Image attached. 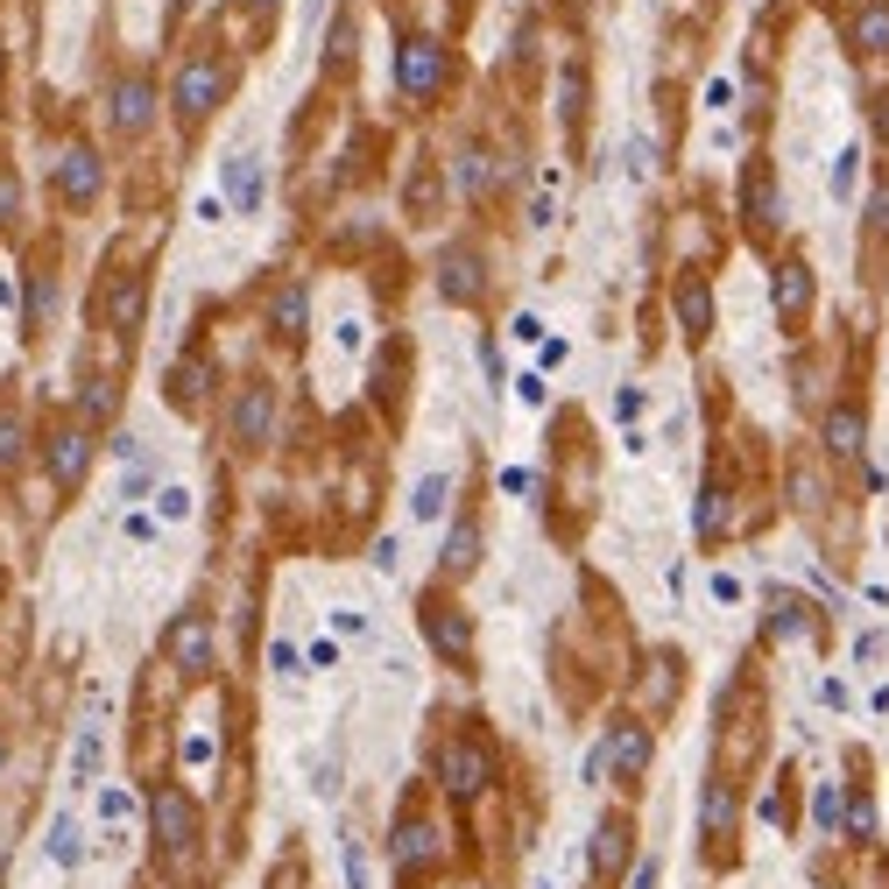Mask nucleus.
Instances as JSON below:
<instances>
[{"label": "nucleus", "instance_id": "ea45409f", "mask_svg": "<svg viewBox=\"0 0 889 889\" xmlns=\"http://www.w3.org/2000/svg\"><path fill=\"white\" fill-rule=\"evenodd\" d=\"M876 657H882V636H876V628H862V636H854V664H876Z\"/></svg>", "mask_w": 889, "mask_h": 889}, {"label": "nucleus", "instance_id": "a878e982", "mask_svg": "<svg viewBox=\"0 0 889 889\" xmlns=\"http://www.w3.org/2000/svg\"><path fill=\"white\" fill-rule=\"evenodd\" d=\"M205 382H213V360H205V353L177 360V368H170V403H177V410H199V403H205Z\"/></svg>", "mask_w": 889, "mask_h": 889}, {"label": "nucleus", "instance_id": "ddd939ff", "mask_svg": "<svg viewBox=\"0 0 889 889\" xmlns=\"http://www.w3.org/2000/svg\"><path fill=\"white\" fill-rule=\"evenodd\" d=\"M742 226H748L756 240H770L777 226H783V199H777L770 156H748V170H742Z\"/></svg>", "mask_w": 889, "mask_h": 889}, {"label": "nucleus", "instance_id": "aec40b11", "mask_svg": "<svg viewBox=\"0 0 889 889\" xmlns=\"http://www.w3.org/2000/svg\"><path fill=\"white\" fill-rule=\"evenodd\" d=\"M148 120H156V85L120 79L113 85V134H148Z\"/></svg>", "mask_w": 889, "mask_h": 889}, {"label": "nucleus", "instance_id": "20e7f679", "mask_svg": "<svg viewBox=\"0 0 889 889\" xmlns=\"http://www.w3.org/2000/svg\"><path fill=\"white\" fill-rule=\"evenodd\" d=\"M148 819H156V862L163 868H191V854H199V840H205L199 797H191L184 783H156V791H148Z\"/></svg>", "mask_w": 889, "mask_h": 889}, {"label": "nucleus", "instance_id": "9d476101", "mask_svg": "<svg viewBox=\"0 0 889 889\" xmlns=\"http://www.w3.org/2000/svg\"><path fill=\"white\" fill-rule=\"evenodd\" d=\"M628 868H636V819H628V805H614V812H600V826H593L586 876H593V889H614Z\"/></svg>", "mask_w": 889, "mask_h": 889}, {"label": "nucleus", "instance_id": "f8f14e48", "mask_svg": "<svg viewBox=\"0 0 889 889\" xmlns=\"http://www.w3.org/2000/svg\"><path fill=\"white\" fill-rule=\"evenodd\" d=\"M445 79H452L445 43H431V36H410V43H403V57H396V85H403L410 99H439V93H445Z\"/></svg>", "mask_w": 889, "mask_h": 889}, {"label": "nucleus", "instance_id": "37998d69", "mask_svg": "<svg viewBox=\"0 0 889 889\" xmlns=\"http://www.w3.org/2000/svg\"><path fill=\"white\" fill-rule=\"evenodd\" d=\"M0 762H8V742H0Z\"/></svg>", "mask_w": 889, "mask_h": 889}, {"label": "nucleus", "instance_id": "f257e3e1", "mask_svg": "<svg viewBox=\"0 0 889 889\" xmlns=\"http://www.w3.org/2000/svg\"><path fill=\"white\" fill-rule=\"evenodd\" d=\"M742 826H748V783L713 770L699 783V868L706 876L742 868Z\"/></svg>", "mask_w": 889, "mask_h": 889}, {"label": "nucleus", "instance_id": "5701e85b", "mask_svg": "<svg viewBox=\"0 0 889 889\" xmlns=\"http://www.w3.org/2000/svg\"><path fill=\"white\" fill-rule=\"evenodd\" d=\"M473 565H480V522L459 516V522H452V537H445V551H439V579L452 586V579H466Z\"/></svg>", "mask_w": 889, "mask_h": 889}, {"label": "nucleus", "instance_id": "a211bd4d", "mask_svg": "<svg viewBox=\"0 0 889 889\" xmlns=\"http://www.w3.org/2000/svg\"><path fill=\"white\" fill-rule=\"evenodd\" d=\"M99 184H107V170H99L93 148H64V163H57V191H64V205H93Z\"/></svg>", "mask_w": 889, "mask_h": 889}, {"label": "nucleus", "instance_id": "72a5a7b5", "mask_svg": "<svg viewBox=\"0 0 889 889\" xmlns=\"http://www.w3.org/2000/svg\"><path fill=\"white\" fill-rule=\"evenodd\" d=\"M22 219V184H14V170L0 163V226H14Z\"/></svg>", "mask_w": 889, "mask_h": 889}, {"label": "nucleus", "instance_id": "4be33fe9", "mask_svg": "<svg viewBox=\"0 0 889 889\" xmlns=\"http://www.w3.org/2000/svg\"><path fill=\"white\" fill-rule=\"evenodd\" d=\"M502 184H508V170H502V156H494V148H466V156H459V191H466V199L488 205Z\"/></svg>", "mask_w": 889, "mask_h": 889}, {"label": "nucleus", "instance_id": "cd10ccee", "mask_svg": "<svg viewBox=\"0 0 889 889\" xmlns=\"http://www.w3.org/2000/svg\"><path fill=\"white\" fill-rule=\"evenodd\" d=\"M50 862L57 868H79L85 862V840H79V819H71V812H57V819H50Z\"/></svg>", "mask_w": 889, "mask_h": 889}, {"label": "nucleus", "instance_id": "9b49d317", "mask_svg": "<svg viewBox=\"0 0 889 889\" xmlns=\"http://www.w3.org/2000/svg\"><path fill=\"white\" fill-rule=\"evenodd\" d=\"M770 297H777V325H783L791 339H805L812 311H819V276H812V262H805V254H783V262H777Z\"/></svg>", "mask_w": 889, "mask_h": 889}, {"label": "nucleus", "instance_id": "e433bc0d", "mask_svg": "<svg viewBox=\"0 0 889 889\" xmlns=\"http://www.w3.org/2000/svg\"><path fill=\"white\" fill-rule=\"evenodd\" d=\"M191 516V494L184 488H163V522H184Z\"/></svg>", "mask_w": 889, "mask_h": 889}, {"label": "nucleus", "instance_id": "f03ea898", "mask_svg": "<svg viewBox=\"0 0 889 889\" xmlns=\"http://www.w3.org/2000/svg\"><path fill=\"white\" fill-rule=\"evenodd\" d=\"M650 756H657V728H650V720H636V713H622V720H608L600 748L586 756V777H614V791L636 797L642 777H650Z\"/></svg>", "mask_w": 889, "mask_h": 889}, {"label": "nucleus", "instance_id": "39448f33", "mask_svg": "<svg viewBox=\"0 0 889 889\" xmlns=\"http://www.w3.org/2000/svg\"><path fill=\"white\" fill-rule=\"evenodd\" d=\"M226 93H233V64L213 57V50H191L184 71H177V85H170V107H177V120H184V134H199L205 120L219 113Z\"/></svg>", "mask_w": 889, "mask_h": 889}, {"label": "nucleus", "instance_id": "393cba45", "mask_svg": "<svg viewBox=\"0 0 889 889\" xmlns=\"http://www.w3.org/2000/svg\"><path fill=\"white\" fill-rule=\"evenodd\" d=\"M677 325H685L692 346L713 333V290H706V276H685V283H677Z\"/></svg>", "mask_w": 889, "mask_h": 889}, {"label": "nucleus", "instance_id": "2eb2a0df", "mask_svg": "<svg viewBox=\"0 0 889 889\" xmlns=\"http://www.w3.org/2000/svg\"><path fill=\"white\" fill-rule=\"evenodd\" d=\"M163 657H170L184 677H205V671H213V614H199V608L177 614L170 636H163Z\"/></svg>", "mask_w": 889, "mask_h": 889}, {"label": "nucleus", "instance_id": "2f4dec72", "mask_svg": "<svg viewBox=\"0 0 889 889\" xmlns=\"http://www.w3.org/2000/svg\"><path fill=\"white\" fill-rule=\"evenodd\" d=\"M346 889H374V882H368V848H360V833H346Z\"/></svg>", "mask_w": 889, "mask_h": 889}, {"label": "nucleus", "instance_id": "4c0bfd02", "mask_svg": "<svg viewBox=\"0 0 889 889\" xmlns=\"http://www.w3.org/2000/svg\"><path fill=\"white\" fill-rule=\"evenodd\" d=\"M268 664H276L283 685H297V650H290V642H276V650H268Z\"/></svg>", "mask_w": 889, "mask_h": 889}, {"label": "nucleus", "instance_id": "c756f323", "mask_svg": "<svg viewBox=\"0 0 889 889\" xmlns=\"http://www.w3.org/2000/svg\"><path fill=\"white\" fill-rule=\"evenodd\" d=\"M99 756H107V742H99V728H85V734H79V748H71V783H79V791L99 777Z\"/></svg>", "mask_w": 889, "mask_h": 889}, {"label": "nucleus", "instance_id": "dca6fc26", "mask_svg": "<svg viewBox=\"0 0 889 889\" xmlns=\"http://www.w3.org/2000/svg\"><path fill=\"white\" fill-rule=\"evenodd\" d=\"M268 431H276V382H240V396H233V445L262 452Z\"/></svg>", "mask_w": 889, "mask_h": 889}, {"label": "nucleus", "instance_id": "c9c22d12", "mask_svg": "<svg viewBox=\"0 0 889 889\" xmlns=\"http://www.w3.org/2000/svg\"><path fill=\"white\" fill-rule=\"evenodd\" d=\"M664 882V862H657V854H642L636 868H628V889H657Z\"/></svg>", "mask_w": 889, "mask_h": 889}, {"label": "nucleus", "instance_id": "423d86ee", "mask_svg": "<svg viewBox=\"0 0 889 889\" xmlns=\"http://www.w3.org/2000/svg\"><path fill=\"white\" fill-rule=\"evenodd\" d=\"M439 854H445V833H439V819L424 812V797H410V805L396 812V833H388V862H396V882L403 889H417L439 868Z\"/></svg>", "mask_w": 889, "mask_h": 889}, {"label": "nucleus", "instance_id": "412c9836", "mask_svg": "<svg viewBox=\"0 0 889 889\" xmlns=\"http://www.w3.org/2000/svg\"><path fill=\"white\" fill-rule=\"evenodd\" d=\"M142 304H148V276L142 268H120L113 290H107V325L113 333H134V325H142Z\"/></svg>", "mask_w": 889, "mask_h": 889}, {"label": "nucleus", "instance_id": "f3484780", "mask_svg": "<svg viewBox=\"0 0 889 889\" xmlns=\"http://www.w3.org/2000/svg\"><path fill=\"white\" fill-rule=\"evenodd\" d=\"M480 290H488V276H480V248L452 240V248L439 254V297L445 304H473Z\"/></svg>", "mask_w": 889, "mask_h": 889}, {"label": "nucleus", "instance_id": "f704fd0d", "mask_svg": "<svg viewBox=\"0 0 889 889\" xmlns=\"http://www.w3.org/2000/svg\"><path fill=\"white\" fill-rule=\"evenodd\" d=\"M854 163H862V148H848V156L833 163V199H854Z\"/></svg>", "mask_w": 889, "mask_h": 889}, {"label": "nucleus", "instance_id": "0eeeda50", "mask_svg": "<svg viewBox=\"0 0 889 889\" xmlns=\"http://www.w3.org/2000/svg\"><path fill=\"white\" fill-rule=\"evenodd\" d=\"M417 628H424V642L439 650V664L473 671V614H466L445 586H431V593L417 600Z\"/></svg>", "mask_w": 889, "mask_h": 889}, {"label": "nucleus", "instance_id": "1a4fd4ad", "mask_svg": "<svg viewBox=\"0 0 889 889\" xmlns=\"http://www.w3.org/2000/svg\"><path fill=\"white\" fill-rule=\"evenodd\" d=\"M840 783H848V854H868L882 840V812H876V762L868 748L840 756Z\"/></svg>", "mask_w": 889, "mask_h": 889}, {"label": "nucleus", "instance_id": "6e6552de", "mask_svg": "<svg viewBox=\"0 0 889 889\" xmlns=\"http://www.w3.org/2000/svg\"><path fill=\"white\" fill-rule=\"evenodd\" d=\"M819 445L833 466H848L862 488H876V466H868V410L862 403H826L819 410Z\"/></svg>", "mask_w": 889, "mask_h": 889}, {"label": "nucleus", "instance_id": "c85d7f7f", "mask_svg": "<svg viewBox=\"0 0 889 889\" xmlns=\"http://www.w3.org/2000/svg\"><path fill=\"white\" fill-rule=\"evenodd\" d=\"M854 50H876V57L889 50V8H882V0L854 14Z\"/></svg>", "mask_w": 889, "mask_h": 889}, {"label": "nucleus", "instance_id": "58836bf2", "mask_svg": "<svg viewBox=\"0 0 889 889\" xmlns=\"http://www.w3.org/2000/svg\"><path fill=\"white\" fill-rule=\"evenodd\" d=\"M128 812H134V797H128V791H107V797H99V819H113V826H120Z\"/></svg>", "mask_w": 889, "mask_h": 889}, {"label": "nucleus", "instance_id": "4468645a", "mask_svg": "<svg viewBox=\"0 0 889 889\" xmlns=\"http://www.w3.org/2000/svg\"><path fill=\"white\" fill-rule=\"evenodd\" d=\"M43 466H50L57 494H71L85 480V466H93V424H57L50 439H43Z\"/></svg>", "mask_w": 889, "mask_h": 889}, {"label": "nucleus", "instance_id": "7c9ffc66", "mask_svg": "<svg viewBox=\"0 0 889 889\" xmlns=\"http://www.w3.org/2000/svg\"><path fill=\"white\" fill-rule=\"evenodd\" d=\"M113 410H120V388H113V382H85V396H79V424H107Z\"/></svg>", "mask_w": 889, "mask_h": 889}, {"label": "nucleus", "instance_id": "bb28decb", "mask_svg": "<svg viewBox=\"0 0 889 889\" xmlns=\"http://www.w3.org/2000/svg\"><path fill=\"white\" fill-rule=\"evenodd\" d=\"M445 508H452V473H424V480H417V494H410V516L417 522H439Z\"/></svg>", "mask_w": 889, "mask_h": 889}, {"label": "nucleus", "instance_id": "79ce46f5", "mask_svg": "<svg viewBox=\"0 0 889 889\" xmlns=\"http://www.w3.org/2000/svg\"><path fill=\"white\" fill-rule=\"evenodd\" d=\"M248 8H254V14H276V0H248Z\"/></svg>", "mask_w": 889, "mask_h": 889}, {"label": "nucleus", "instance_id": "7ed1b4c3", "mask_svg": "<svg viewBox=\"0 0 889 889\" xmlns=\"http://www.w3.org/2000/svg\"><path fill=\"white\" fill-rule=\"evenodd\" d=\"M431 783H445V797H459V805H473L480 791L494 783V742L466 720V728H452L439 748H431Z\"/></svg>", "mask_w": 889, "mask_h": 889}, {"label": "nucleus", "instance_id": "473e14b6", "mask_svg": "<svg viewBox=\"0 0 889 889\" xmlns=\"http://www.w3.org/2000/svg\"><path fill=\"white\" fill-rule=\"evenodd\" d=\"M14 459H22V424L0 410V473H14Z\"/></svg>", "mask_w": 889, "mask_h": 889}, {"label": "nucleus", "instance_id": "b1692460", "mask_svg": "<svg viewBox=\"0 0 889 889\" xmlns=\"http://www.w3.org/2000/svg\"><path fill=\"white\" fill-rule=\"evenodd\" d=\"M268 325H276V339H304V325H311V297H304V283H276V304H268Z\"/></svg>", "mask_w": 889, "mask_h": 889}, {"label": "nucleus", "instance_id": "a19ab883", "mask_svg": "<svg viewBox=\"0 0 889 889\" xmlns=\"http://www.w3.org/2000/svg\"><path fill=\"white\" fill-rule=\"evenodd\" d=\"M516 396H522V403L537 410V403H544V374H522V382H516Z\"/></svg>", "mask_w": 889, "mask_h": 889}, {"label": "nucleus", "instance_id": "6ab92c4d", "mask_svg": "<svg viewBox=\"0 0 889 889\" xmlns=\"http://www.w3.org/2000/svg\"><path fill=\"white\" fill-rule=\"evenodd\" d=\"M262 156H254V148H233V156H226V205H233V213H262Z\"/></svg>", "mask_w": 889, "mask_h": 889}]
</instances>
